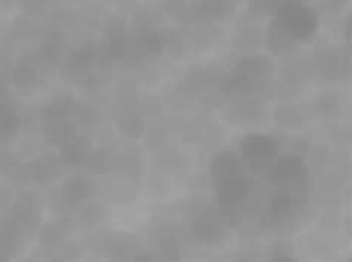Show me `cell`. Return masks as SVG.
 I'll use <instances>...</instances> for the list:
<instances>
[{
  "label": "cell",
  "mask_w": 352,
  "mask_h": 262,
  "mask_svg": "<svg viewBox=\"0 0 352 262\" xmlns=\"http://www.w3.org/2000/svg\"><path fill=\"white\" fill-rule=\"evenodd\" d=\"M278 24L293 40H303L317 30V14L296 0H289L278 9Z\"/></svg>",
  "instance_id": "obj_1"
},
{
  "label": "cell",
  "mask_w": 352,
  "mask_h": 262,
  "mask_svg": "<svg viewBox=\"0 0 352 262\" xmlns=\"http://www.w3.org/2000/svg\"><path fill=\"white\" fill-rule=\"evenodd\" d=\"M267 61L263 57H252L244 58L241 61L236 69L232 71L229 78L228 85L230 91L234 92H244L252 89L254 82L266 74Z\"/></svg>",
  "instance_id": "obj_2"
},
{
  "label": "cell",
  "mask_w": 352,
  "mask_h": 262,
  "mask_svg": "<svg viewBox=\"0 0 352 262\" xmlns=\"http://www.w3.org/2000/svg\"><path fill=\"white\" fill-rule=\"evenodd\" d=\"M241 152L254 171H261L272 162L276 154V145L267 136L250 135L241 144Z\"/></svg>",
  "instance_id": "obj_3"
},
{
  "label": "cell",
  "mask_w": 352,
  "mask_h": 262,
  "mask_svg": "<svg viewBox=\"0 0 352 262\" xmlns=\"http://www.w3.org/2000/svg\"><path fill=\"white\" fill-rule=\"evenodd\" d=\"M96 194V184L85 176H70L67 180H64L60 189L61 200L69 206H79L87 203Z\"/></svg>",
  "instance_id": "obj_4"
},
{
  "label": "cell",
  "mask_w": 352,
  "mask_h": 262,
  "mask_svg": "<svg viewBox=\"0 0 352 262\" xmlns=\"http://www.w3.org/2000/svg\"><path fill=\"white\" fill-rule=\"evenodd\" d=\"M305 165L298 157H285L276 162L270 174V180L275 185H290L303 180Z\"/></svg>",
  "instance_id": "obj_5"
},
{
  "label": "cell",
  "mask_w": 352,
  "mask_h": 262,
  "mask_svg": "<svg viewBox=\"0 0 352 262\" xmlns=\"http://www.w3.org/2000/svg\"><path fill=\"white\" fill-rule=\"evenodd\" d=\"M250 189H252V181H248L244 175L236 176L217 184V198L221 204L232 206L243 200Z\"/></svg>",
  "instance_id": "obj_6"
},
{
  "label": "cell",
  "mask_w": 352,
  "mask_h": 262,
  "mask_svg": "<svg viewBox=\"0 0 352 262\" xmlns=\"http://www.w3.org/2000/svg\"><path fill=\"white\" fill-rule=\"evenodd\" d=\"M39 80L38 69L34 67L30 58H20L16 60L9 71V83L16 86L18 89H29L36 85Z\"/></svg>",
  "instance_id": "obj_7"
},
{
  "label": "cell",
  "mask_w": 352,
  "mask_h": 262,
  "mask_svg": "<svg viewBox=\"0 0 352 262\" xmlns=\"http://www.w3.org/2000/svg\"><path fill=\"white\" fill-rule=\"evenodd\" d=\"M211 174L219 184L236 176H243V165L234 153H221L212 160Z\"/></svg>",
  "instance_id": "obj_8"
},
{
  "label": "cell",
  "mask_w": 352,
  "mask_h": 262,
  "mask_svg": "<svg viewBox=\"0 0 352 262\" xmlns=\"http://www.w3.org/2000/svg\"><path fill=\"white\" fill-rule=\"evenodd\" d=\"M46 139L51 144L66 147L69 143L76 138L75 125L67 119H54L48 120V126L45 129Z\"/></svg>",
  "instance_id": "obj_9"
},
{
  "label": "cell",
  "mask_w": 352,
  "mask_h": 262,
  "mask_svg": "<svg viewBox=\"0 0 352 262\" xmlns=\"http://www.w3.org/2000/svg\"><path fill=\"white\" fill-rule=\"evenodd\" d=\"M61 36L63 34H58V33L46 36V39L41 45V57L45 61L54 62V61H57V58L61 55L63 46H64Z\"/></svg>",
  "instance_id": "obj_10"
},
{
  "label": "cell",
  "mask_w": 352,
  "mask_h": 262,
  "mask_svg": "<svg viewBox=\"0 0 352 262\" xmlns=\"http://www.w3.org/2000/svg\"><path fill=\"white\" fill-rule=\"evenodd\" d=\"M25 14L42 15L51 8L54 0H18Z\"/></svg>",
  "instance_id": "obj_11"
},
{
  "label": "cell",
  "mask_w": 352,
  "mask_h": 262,
  "mask_svg": "<svg viewBox=\"0 0 352 262\" xmlns=\"http://www.w3.org/2000/svg\"><path fill=\"white\" fill-rule=\"evenodd\" d=\"M142 46L144 48L146 52H160L162 49V39L161 36L157 34L155 30H144V33L142 34Z\"/></svg>",
  "instance_id": "obj_12"
},
{
  "label": "cell",
  "mask_w": 352,
  "mask_h": 262,
  "mask_svg": "<svg viewBox=\"0 0 352 262\" xmlns=\"http://www.w3.org/2000/svg\"><path fill=\"white\" fill-rule=\"evenodd\" d=\"M195 228H201V231L195 233L198 239H204V240H214L219 234H220V228L216 222H211V221H199L195 224Z\"/></svg>",
  "instance_id": "obj_13"
},
{
  "label": "cell",
  "mask_w": 352,
  "mask_h": 262,
  "mask_svg": "<svg viewBox=\"0 0 352 262\" xmlns=\"http://www.w3.org/2000/svg\"><path fill=\"white\" fill-rule=\"evenodd\" d=\"M39 239L45 246H55L61 241L63 233H61L60 228L54 227V226H45V227L41 228Z\"/></svg>",
  "instance_id": "obj_14"
},
{
  "label": "cell",
  "mask_w": 352,
  "mask_h": 262,
  "mask_svg": "<svg viewBox=\"0 0 352 262\" xmlns=\"http://www.w3.org/2000/svg\"><path fill=\"white\" fill-rule=\"evenodd\" d=\"M144 125L138 116H128L122 121V132L131 138H137L143 134Z\"/></svg>",
  "instance_id": "obj_15"
},
{
  "label": "cell",
  "mask_w": 352,
  "mask_h": 262,
  "mask_svg": "<svg viewBox=\"0 0 352 262\" xmlns=\"http://www.w3.org/2000/svg\"><path fill=\"white\" fill-rule=\"evenodd\" d=\"M202 12L208 16H220L226 12L225 0H201L199 2Z\"/></svg>",
  "instance_id": "obj_16"
},
{
  "label": "cell",
  "mask_w": 352,
  "mask_h": 262,
  "mask_svg": "<svg viewBox=\"0 0 352 262\" xmlns=\"http://www.w3.org/2000/svg\"><path fill=\"white\" fill-rule=\"evenodd\" d=\"M14 200L15 198L11 194V189H9L3 181H0V218L8 217V213L14 204Z\"/></svg>",
  "instance_id": "obj_17"
},
{
  "label": "cell",
  "mask_w": 352,
  "mask_h": 262,
  "mask_svg": "<svg viewBox=\"0 0 352 262\" xmlns=\"http://www.w3.org/2000/svg\"><path fill=\"white\" fill-rule=\"evenodd\" d=\"M290 198L287 194H280L272 200V215L278 217V215H283L290 211Z\"/></svg>",
  "instance_id": "obj_18"
}]
</instances>
